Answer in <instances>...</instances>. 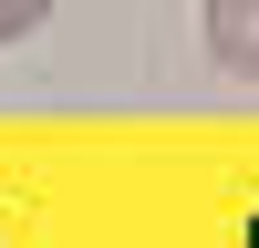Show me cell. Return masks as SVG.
Wrapping results in <instances>:
<instances>
[{
    "label": "cell",
    "mask_w": 259,
    "mask_h": 248,
    "mask_svg": "<svg viewBox=\"0 0 259 248\" xmlns=\"http://www.w3.org/2000/svg\"><path fill=\"white\" fill-rule=\"evenodd\" d=\"M207 52L228 73H259V0H207Z\"/></svg>",
    "instance_id": "obj_1"
},
{
    "label": "cell",
    "mask_w": 259,
    "mask_h": 248,
    "mask_svg": "<svg viewBox=\"0 0 259 248\" xmlns=\"http://www.w3.org/2000/svg\"><path fill=\"white\" fill-rule=\"evenodd\" d=\"M31 21H41V0H0V41H11V31H31Z\"/></svg>",
    "instance_id": "obj_2"
},
{
    "label": "cell",
    "mask_w": 259,
    "mask_h": 248,
    "mask_svg": "<svg viewBox=\"0 0 259 248\" xmlns=\"http://www.w3.org/2000/svg\"><path fill=\"white\" fill-rule=\"evenodd\" d=\"M239 248H259V217H249V238H239Z\"/></svg>",
    "instance_id": "obj_3"
}]
</instances>
